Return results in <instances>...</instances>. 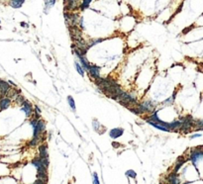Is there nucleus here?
I'll use <instances>...</instances> for the list:
<instances>
[{
  "label": "nucleus",
  "mask_w": 203,
  "mask_h": 184,
  "mask_svg": "<svg viewBox=\"0 0 203 184\" xmlns=\"http://www.w3.org/2000/svg\"><path fill=\"white\" fill-rule=\"evenodd\" d=\"M188 161H190L193 165H197L198 161H202L203 159V147L199 146V147H195L194 149H192L189 153L188 155Z\"/></svg>",
  "instance_id": "obj_1"
},
{
  "label": "nucleus",
  "mask_w": 203,
  "mask_h": 184,
  "mask_svg": "<svg viewBox=\"0 0 203 184\" xmlns=\"http://www.w3.org/2000/svg\"><path fill=\"white\" fill-rule=\"evenodd\" d=\"M21 110L25 113L27 118H31L34 114V107L32 103L28 100H25V102L21 105Z\"/></svg>",
  "instance_id": "obj_2"
},
{
  "label": "nucleus",
  "mask_w": 203,
  "mask_h": 184,
  "mask_svg": "<svg viewBox=\"0 0 203 184\" xmlns=\"http://www.w3.org/2000/svg\"><path fill=\"white\" fill-rule=\"evenodd\" d=\"M64 11L72 12L79 8L78 0H64Z\"/></svg>",
  "instance_id": "obj_3"
},
{
  "label": "nucleus",
  "mask_w": 203,
  "mask_h": 184,
  "mask_svg": "<svg viewBox=\"0 0 203 184\" xmlns=\"http://www.w3.org/2000/svg\"><path fill=\"white\" fill-rule=\"evenodd\" d=\"M32 164L37 168V171L38 173H48V168L46 166H44L42 161H41L40 157H36L32 161Z\"/></svg>",
  "instance_id": "obj_4"
},
{
  "label": "nucleus",
  "mask_w": 203,
  "mask_h": 184,
  "mask_svg": "<svg viewBox=\"0 0 203 184\" xmlns=\"http://www.w3.org/2000/svg\"><path fill=\"white\" fill-rule=\"evenodd\" d=\"M100 71H101V68L96 64H91V66H90L89 70H88V75L91 77L92 79H96V78H99L100 76Z\"/></svg>",
  "instance_id": "obj_5"
},
{
  "label": "nucleus",
  "mask_w": 203,
  "mask_h": 184,
  "mask_svg": "<svg viewBox=\"0 0 203 184\" xmlns=\"http://www.w3.org/2000/svg\"><path fill=\"white\" fill-rule=\"evenodd\" d=\"M165 180L167 184H180V179H179L178 174L174 171L168 173Z\"/></svg>",
  "instance_id": "obj_6"
},
{
  "label": "nucleus",
  "mask_w": 203,
  "mask_h": 184,
  "mask_svg": "<svg viewBox=\"0 0 203 184\" xmlns=\"http://www.w3.org/2000/svg\"><path fill=\"white\" fill-rule=\"evenodd\" d=\"M10 89H11V85L8 82L0 79V99L2 97H5Z\"/></svg>",
  "instance_id": "obj_7"
},
{
  "label": "nucleus",
  "mask_w": 203,
  "mask_h": 184,
  "mask_svg": "<svg viewBox=\"0 0 203 184\" xmlns=\"http://www.w3.org/2000/svg\"><path fill=\"white\" fill-rule=\"evenodd\" d=\"M188 159L184 157V155H181V157H178V159H176V163H174V172H178V170L181 168V166L185 163Z\"/></svg>",
  "instance_id": "obj_8"
},
{
  "label": "nucleus",
  "mask_w": 203,
  "mask_h": 184,
  "mask_svg": "<svg viewBox=\"0 0 203 184\" xmlns=\"http://www.w3.org/2000/svg\"><path fill=\"white\" fill-rule=\"evenodd\" d=\"M123 134H124V129H122V128H114V129L110 130L109 132L110 138H112L113 140L120 138Z\"/></svg>",
  "instance_id": "obj_9"
},
{
  "label": "nucleus",
  "mask_w": 203,
  "mask_h": 184,
  "mask_svg": "<svg viewBox=\"0 0 203 184\" xmlns=\"http://www.w3.org/2000/svg\"><path fill=\"white\" fill-rule=\"evenodd\" d=\"M10 105H11V98L5 96L0 99V111L6 110L7 108L10 107Z\"/></svg>",
  "instance_id": "obj_10"
},
{
  "label": "nucleus",
  "mask_w": 203,
  "mask_h": 184,
  "mask_svg": "<svg viewBox=\"0 0 203 184\" xmlns=\"http://www.w3.org/2000/svg\"><path fill=\"white\" fill-rule=\"evenodd\" d=\"M39 157H41V159H49L48 146L47 145L39 146Z\"/></svg>",
  "instance_id": "obj_11"
},
{
  "label": "nucleus",
  "mask_w": 203,
  "mask_h": 184,
  "mask_svg": "<svg viewBox=\"0 0 203 184\" xmlns=\"http://www.w3.org/2000/svg\"><path fill=\"white\" fill-rule=\"evenodd\" d=\"M44 1H45V9H44V12H45V14H47L49 10L51 9V8L53 7V6L56 4L57 0H44Z\"/></svg>",
  "instance_id": "obj_12"
},
{
  "label": "nucleus",
  "mask_w": 203,
  "mask_h": 184,
  "mask_svg": "<svg viewBox=\"0 0 203 184\" xmlns=\"http://www.w3.org/2000/svg\"><path fill=\"white\" fill-rule=\"evenodd\" d=\"M25 0H11L10 1V6L13 8H20L24 4Z\"/></svg>",
  "instance_id": "obj_13"
},
{
  "label": "nucleus",
  "mask_w": 203,
  "mask_h": 184,
  "mask_svg": "<svg viewBox=\"0 0 203 184\" xmlns=\"http://www.w3.org/2000/svg\"><path fill=\"white\" fill-rule=\"evenodd\" d=\"M74 66H75V69H76L77 72H78L79 74L81 75V76H84V74H85V70L83 69L82 66L79 64V62L75 60V62H74Z\"/></svg>",
  "instance_id": "obj_14"
},
{
  "label": "nucleus",
  "mask_w": 203,
  "mask_h": 184,
  "mask_svg": "<svg viewBox=\"0 0 203 184\" xmlns=\"http://www.w3.org/2000/svg\"><path fill=\"white\" fill-rule=\"evenodd\" d=\"M176 94H178V92L176 91H174V94L172 95V97H170V98H167V99H165V101L163 102V105H165V106H167V105H172V104H174V100H176Z\"/></svg>",
  "instance_id": "obj_15"
},
{
  "label": "nucleus",
  "mask_w": 203,
  "mask_h": 184,
  "mask_svg": "<svg viewBox=\"0 0 203 184\" xmlns=\"http://www.w3.org/2000/svg\"><path fill=\"white\" fill-rule=\"evenodd\" d=\"M92 2V0H82L80 3V5H79V9L81 10V11H84L85 9H87V8H89L90 6V3Z\"/></svg>",
  "instance_id": "obj_16"
},
{
  "label": "nucleus",
  "mask_w": 203,
  "mask_h": 184,
  "mask_svg": "<svg viewBox=\"0 0 203 184\" xmlns=\"http://www.w3.org/2000/svg\"><path fill=\"white\" fill-rule=\"evenodd\" d=\"M68 106L70 107V109L72 110L73 112H75V110H76V106H75V101L74 99H73L72 96H68Z\"/></svg>",
  "instance_id": "obj_17"
},
{
  "label": "nucleus",
  "mask_w": 203,
  "mask_h": 184,
  "mask_svg": "<svg viewBox=\"0 0 203 184\" xmlns=\"http://www.w3.org/2000/svg\"><path fill=\"white\" fill-rule=\"evenodd\" d=\"M92 127H93L94 131L97 132V133H99V134H101L100 129L102 128V125H101L100 123H99L98 121L96 120V119H94V120L92 121Z\"/></svg>",
  "instance_id": "obj_18"
},
{
  "label": "nucleus",
  "mask_w": 203,
  "mask_h": 184,
  "mask_svg": "<svg viewBox=\"0 0 203 184\" xmlns=\"http://www.w3.org/2000/svg\"><path fill=\"white\" fill-rule=\"evenodd\" d=\"M37 178L44 181L45 183H48V180H49L48 173H37Z\"/></svg>",
  "instance_id": "obj_19"
},
{
  "label": "nucleus",
  "mask_w": 203,
  "mask_h": 184,
  "mask_svg": "<svg viewBox=\"0 0 203 184\" xmlns=\"http://www.w3.org/2000/svg\"><path fill=\"white\" fill-rule=\"evenodd\" d=\"M102 41H104V39H95V40H90V41H88L87 42V47H88V49H90L91 47H93V46H95V45H97L98 43H101Z\"/></svg>",
  "instance_id": "obj_20"
},
{
  "label": "nucleus",
  "mask_w": 203,
  "mask_h": 184,
  "mask_svg": "<svg viewBox=\"0 0 203 184\" xmlns=\"http://www.w3.org/2000/svg\"><path fill=\"white\" fill-rule=\"evenodd\" d=\"M25 100H26V99H25L24 97H23L21 94H19L18 96H17L16 98H15V102H16L17 104H19L20 106L25 102Z\"/></svg>",
  "instance_id": "obj_21"
},
{
  "label": "nucleus",
  "mask_w": 203,
  "mask_h": 184,
  "mask_svg": "<svg viewBox=\"0 0 203 184\" xmlns=\"http://www.w3.org/2000/svg\"><path fill=\"white\" fill-rule=\"evenodd\" d=\"M126 175H127L128 177H130V178H133V179H135L136 177H137V173L134 171L133 169L127 170V171H126Z\"/></svg>",
  "instance_id": "obj_22"
},
{
  "label": "nucleus",
  "mask_w": 203,
  "mask_h": 184,
  "mask_svg": "<svg viewBox=\"0 0 203 184\" xmlns=\"http://www.w3.org/2000/svg\"><path fill=\"white\" fill-rule=\"evenodd\" d=\"M92 182H93V184H100L98 175H97L96 172H94L93 174H92Z\"/></svg>",
  "instance_id": "obj_23"
},
{
  "label": "nucleus",
  "mask_w": 203,
  "mask_h": 184,
  "mask_svg": "<svg viewBox=\"0 0 203 184\" xmlns=\"http://www.w3.org/2000/svg\"><path fill=\"white\" fill-rule=\"evenodd\" d=\"M40 159H41V157H40ZM41 161H42L43 164H44V166H46L47 168H49V165H50L49 159H41Z\"/></svg>",
  "instance_id": "obj_24"
},
{
  "label": "nucleus",
  "mask_w": 203,
  "mask_h": 184,
  "mask_svg": "<svg viewBox=\"0 0 203 184\" xmlns=\"http://www.w3.org/2000/svg\"><path fill=\"white\" fill-rule=\"evenodd\" d=\"M200 137H201V134H199V133H195V134H193V135H191V136H190V139H191V140H193V139L200 138Z\"/></svg>",
  "instance_id": "obj_25"
},
{
  "label": "nucleus",
  "mask_w": 203,
  "mask_h": 184,
  "mask_svg": "<svg viewBox=\"0 0 203 184\" xmlns=\"http://www.w3.org/2000/svg\"><path fill=\"white\" fill-rule=\"evenodd\" d=\"M34 112H36V113L41 114V108L39 107L38 105H35V106H34Z\"/></svg>",
  "instance_id": "obj_26"
},
{
  "label": "nucleus",
  "mask_w": 203,
  "mask_h": 184,
  "mask_svg": "<svg viewBox=\"0 0 203 184\" xmlns=\"http://www.w3.org/2000/svg\"><path fill=\"white\" fill-rule=\"evenodd\" d=\"M33 184H47V183H45L44 181L40 180V179H37V180H36Z\"/></svg>",
  "instance_id": "obj_27"
},
{
  "label": "nucleus",
  "mask_w": 203,
  "mask_h": 184,
  "mask_svg": "<svg viewBox=\"0 0 203 184\" xmlns=\"http://www.w3.org/2000/svg\"><path fill=\"white\" fill-rule=\"evenodd\" d=\"M8 83H9V84H10V85H11V86H13V87H16V84H15V83H14V82H13V81H11V80H9V81H8Z\"/></svg>",
  "instance_id": "obj_28"
},
{
  "label": "nucleus",
  "mask_w": 203,
  "mask_h": 184,
  "mask_svg": "<svg viewBox=\"0 0 203 184\" xmlns=\"http://www.w3.org/2000/svg\"><path fill=\"white\" fill-rule=\"evenodd\" d=\"M21 26H22V27H28V24H25V23H21Z\"/></svg>",
  "instance_id": "obj_29"
},
{
  "label": "nucleus",
  "mask_w": 203,
  "mask_h": 184,
  "mask_svg": "<svg viewBox=\"0 0 203 184\" xmlns=\"http://www.w3.org/2000/svg\"><path fill=\"white\" fill-rule=\"evenodd\" d=\"M113 147H119V144H117V143H113Z\"/></svg>",
  "instance_id": "obj_30"
},
{
  "label": "nucleus",
  "mask_w": 203,
  "mask_h": 184,
  "mask_svg": "<svg viewBox=\"0 0 203 184\" xmlns=\"http://www.w3.org/2000/svg\"><path fill=\"white\" fill-rule=\"evenodd\" d=\"M68 184H72V183H70H70H68Z\"/></svg>",
  "instance_id": "obj_31"
}]
</instances>
